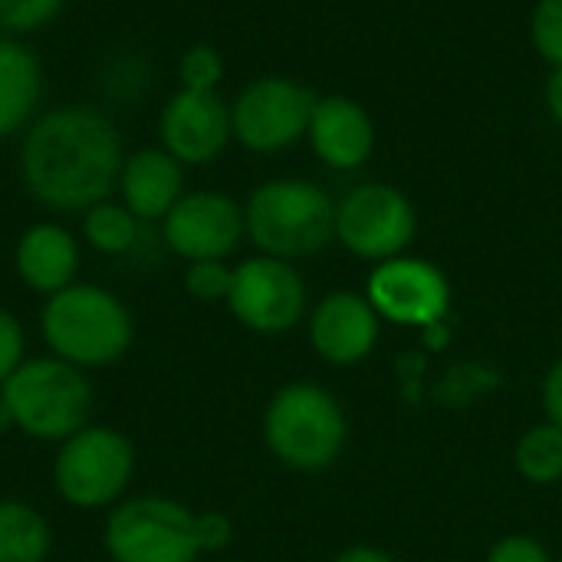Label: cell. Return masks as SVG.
I'll return each mask as SVG.
<instances>
[{
  "mask_svg": "<svg viewBox=\"0 0 562 562\" xmlns=\"http://www.w3.org/2000/svg\"><path fill=\"white\" fill-rule=\"evenodd\" d=\"M122 158V135L102 109L56 105L20 135L16 168L36 204L56 214H82L115 194Z\"/></svg>",
  "mask_w": 562,
  "mask_h": 562,
  "instance_id": "cell-1",
  "label": "cell"
},
{
  "mask_svg": "<svg viewBox=\"0 0 562 562\" xmlns=\"http://www.w3.org/2000/svg\"><path fill=\"white\" fill-rule=\"evenodd\" d=\"M234 527L224 514H194L171 497L119 501L105 520V553L112 562H194L224 550Z\"/></svg>",
  "mask_w": 562,
  "mask_h": 562,
  "instance_id": "cell-2",
  "label": "cell"
},
{
  "mask_svg": "<svg viewBox=\"0 0 562 562\" xmlns=\"http://www.w3.org/2000/svg\"><path fill=\"white\" fill-rule=\"evenodd\" d=\"M40 336L56 359L76 369H105L132 349L135 323L112 290L76 280L46 296L40 310Z\"/></svg>",
  "mask_w": 562,
  "mask_h": 562,
  "instance_id": "cell-3",
  "label": "cell"
},
{
  "mask_svg": "<svg viewBox=\"0 0 562 562\" xmlns=\"http://www.w3.org/2000/svg\"><path fill=\"white\" fill-rule=\"evenodd\" d=\"M244 221L260 254L280 260L319 254L336 237V204L306 178H270L254 188Z\"/></svg>",
  "mask_w": 562,
  "mask_h": 562,
  "instance_id": "cell-4",
  "label": "cell"
},
{
  "mask_svg": "<svg viewBox=\"0 0 562 562\" xmlns=\"http://www.w3.org/2000/svg\"><path fill=\"white\" fill-rule=\"evenodd\" d=\"M0 398L13 412L16 431L33 441L63 445L89 425L92 385L82 369L56 356H40L26 359L0 385Z\"/></svg>",
  "mask_w": 562,
  "mask_h": 562,
  "instance_id": "cell-5",
  "label": "cell"
},
{
  "mask_svg": "<svg viewBox=\"0 0 562 562\" xmlns=\"http://www.w3.org/2000/svg\"><path fill=\"white\" fill-rule=\"evenodd\" d=\"M135 477L132 441L109 425H86L53 458V487L76 510H105L122 501Z\"/></svg>",
  "mask_w": 562,
  "mask_h": 562,
  "instance_id": "cell-6",
  "label": "cell"
},
{
  "mask_svg": "<svg viewBox=\"0 0 562 562\" xmlns=\"http://www.w3.org/2000/svg\"><path fill=\"white\" fill-rule=\"evenodd\" d=\"M316 92L290 76H257L231 102L234 142L254 155H280L310 132Z\"/></svg>",
  "mask_w": 562,
  "mask_h": 562,
  "instance_id": "cell-7",
  "label": "cell"
},
{
  "mask_svg": "<svg viewBox=\"0 0 562 562\" xmlns=\"http://www.w3.org/2000/svg\"><path fill=\"white\" fill-rule=\"evenodd\" d=\"M267 445L270 451L300 471H316L336 461L346 422L339 405L316 385H286L267 408Z\"/></svg>",
  "mask_w": 562,
  "mask_h": 562,
  "instance_id": "cell-8",
  "label": "cell"
},
{
  "mask_svg": "<svg viewBox=\"0 0 562 562\" xmlns=\"http://www.w3.org/2000/svg\"><path fill=\"white\" fill-rule=\"evenodd\" d=\"M336 237L356 257L392 260L415 237V207L395 184H359L336 204Z\"/></svg>",
  "mask_w": 562,
  "mask_h": 562,
  "instance_id": "cell-9",
  "label": "cell"
},
{
  "mask_svg": "<svg viewBox=\"0 0 562 562\" xmlns=\"http://www.w3.org/2000/svg\"><path fill=\"white\" fill-rule=\"evenodd\" d=\"M247 234L244 204L224 191H184L181 201L161 221L165 247L194 263V260H227Z\"/></svg>",
  "mask_w": 562,
  "mask_h": 562,
  "instance_id": "cell-10",
  "label": "cell"
},
{
  "mask_svg": "<svg viewBox=\"0 0 562 562\" xmlns=\"http://www.w3.org/2000/svg\"><path fill=\"white\" fill-rule=\"evenodd\" d=\"M306 290L290 260L250 257L234 267L227 306L254 333H286L303 316Z\"/></svg>",
  "mask_w": 562,
  "mask_h": 562,
  "instance_id": "cell-11",
  "label": "cell"
},
{
  "mask_svg": "<svg viewBox=\"0 0 562 562\" xmlns=\"http://www.w3.org/2000/svg\"><path fill=\"white\" fill-rule=\"evenodd\" d=\"M231 142V102L221 92L178 89L158 112V145L184 168L214 165Z\"/></svg>",
  "mask_w": 562,
  "mask_h": 562,
  "instance_id": "cell-12",
  "label": "cell"
},
{
  "mask_svg": "<svg viewBox=\"0 0 562 562\" xmlns=\"http://www.w3.org/2000/svg\"><path fill=\"white\" fill-rule=\"evenodd\" d=\"M448 280L438 267L415 257L382 260L369 280V303L408 326H435L448 313Z\"/></svg>",
  "mask_w": 562,
  "mask_h": 562,
  "instance_id": "cell-13",
  "label": "cell"
},
{
  "mask_svg": "<svg viewBox=\"0 0 562 562\" xmlns=\"http://www.w3.org/2000/svg\"><path fill=\"white\" fill-rule=\"evenodd\" d=\"M306 142L326 168L356 171L372 158L379 128H375L372 112L359 99L329 92V95H319L313 105Z\"/></svg>",
  "mask_w": 562,
  "mask_h": 562,
  "instance_id": "cell-14",
  "label": "cell"
},
{
  "mask_svg": "<svg viewBox=\"0 0 562 562\" xmlns=\"http://www.w3.org/2000/svg\"><path fill=\"white\" fill-rule=\"evenodd\" d=\"M82 263L79 237L59 221L30 224L13 247V270L20 283L40 296H53L76 283Z\"/></svg>",
  "mask_w": 562,
  "mask_h": 562,
  "instance_id": "cell-15",
  "label": "cell"
},
{
  "mask_svg": "<svg viewBox=\"0 0 562 562\" xmlns=\"http://www.w3.org/2000/svg\"><path fill=\"white\" fill-rule=\"evenodd\" d=\"M115 194L142 224L165 221V214L184 194V165L175 161L161 145H142L135 151H125Z\"/></svg>",
  "mask_w": 562,
  "mask_h": 562,
  "instance_id": "cell-16",
  "label": "cell"
},
{
  "mask_svg": "<svg viewBox=\"0 0 562 562\" xmlns=\"http://www.w3.org/2000/svg\"><path fill=\"white\" fill-rule=\"evenodd\" d=\"M379 323L375 306L352 296V293H333L319 303L313 316V346L329 362H359L369 356L375 342Z\"/></svg>",
  "mask_w": 562,
  "mask_h": 562,
  "instance_id": "cell-17",
  "label": "cell"
},
{
  "mask_svg": "<svg viewBox=\"0 0 562 562\" xmlns=\"http://www.w3.org/2000/svg\"><path fill=\"white\" fill-rule=\"evenodd\" d=\"M43 63L26 40L0 36V142L16 138L40 115Z\"/></svg>",
  "mask_w": 562,
  "mask_h": 562,
  "instance_id": "cell-18",
  "label": "cell"
},
{
  "mask_svg": "<svg viewBox=\"0 0 562 562\" xmlns=\"http://www.w3.org/2000/svg\"><path fill=\"white\" fill-rule=\"evenodd\" d=\"M49 550V520L23 501H0V562H46Z\"/></svg>",
  "mask_w": 562,
  "mask_h": 562,
  "instance_id": "cell-19",
  "label": "cell"
},
{
  "mask_svg": "<svg viewBox=\"0 0 562 562\" xmlns=\"http://www.w3.org/2000/svg\"><path fill=\"white\" fill-rule=\"evenodd\" d=\"M79 234L86 240V247H92L102 257H125L142 234V221L122 204V201H99L89 211H82V224Z\"/></svg>",
  "mask_w": 562,
  "mask_h": 562,
  "instance_id": "cell-20",
  "label": "cell"
},
{
  "mask_svg": "<svg viewBox=\"0 0 562 562\" xmlns=\"http://www.w3.org/2000/svg\"><path fill=\"white\" fill-rule=\"evenodd\" d=\"M517 464L524 477L533 484H553L562 477V431L557 425L533 428L520 448H517Z\"/></svg>",
  "mask_w": 562,
  "mask_h": 562,
  "instance_id": "cell-21",
  "label": "cell"
},
{
  "mask_svg": "<svg viewBox=\"0 0 562 562\" xmlns=\"http://www.w3.org/2000/svg\"><path fill=\"white\" fill-rule=\"evenodd\" d=\"M224 56L217 46L211 43H191L181 56H178V89H191V92H221L224 82Z\"/></svg>",
  "mask_w": 562,
  "mask_h": 562,
  "instance_id": "cell-22",
  "label": "cell"
},
{
  "mask_svg": "<svg viewBox=\"0 0 562 562\" xmlns=\"http://www.w3.org/2000/svg\"><path fill=\"white\" fill-rule=\"evenodd\" d=\"M66 0H0V36H30L46 30L59 13Z\"/></svg>",
  "mask_w": 562,
  "mask_h": 562,
  "instance_id": "cell-23",
  "label": "cell"
},
{
  "mask_svg": "<svg viewBox=\"0 0 562 562\" xmlns=\"http://www.w3.org/2000/svg\"><path fill=\"white\" fill-rule=\"evenodd\" d=\"M530 43L537 56L550 66H562V0H537L530 13Z\"/></svg>",
  "mask_w": 562,
  "mask_h": 562,
  "instance_id": "cell-24",
  "label": "cell"
},
{
  "mask_svg": "<svg viewBox=\"0 0 562 562\" xmlns=\"http://www.w3.org/2000/svg\"><path fill=\"white\" fill-rule=\"evenodd\" d=\"M231 280H234V270L224 260H194L184 270V290L201 303L227 300Z\"/></svg>",
  "mask_w": 562,
  "mask_h": 562,
  "instance_id": "cell-25",
  "label": "cell"
},
{
  "mask_svg": "<svg viewBox=\"0 0 562 562\" xmlns=\"http://www.w3.org/2000/svg\"><path fill=\"white\" fill-rule=\"evenodd\" d=\"M26 333L23 323L0 306V385L26 362Z\"/></svg>",
  "mask_w": 562,
  "mask_h": 562,
  "instance_id": "cell-26",
  "label": "cell"
},
{
  "mask_svg": "<svg viewBox=\"0 0 562 562\" xmlns=\"http://www.w3.org/2000/svg\"><path fill=\"white\" fill-rule=\"evenodd\" d=\"M491 562H550V560H547L543 547H537L533 540H527V537H510V540H504V543H497V547H494Z\"/></svg>",
  "mask_w": 562,
  "mask_h": 562,
  "instance_id": "cell-27",
  "label": "cell"
},
{
  "mask_svg": "<svg viewBox=\"0 0 562 562\" xmlns=\"http://www.w3.org/2000/svg\"><path fill=\"white\" fill-rule=\"evenodd\" d=\"M543 105L550 112V119L562 125V66L560 69H550L547 76V86H543Z\"/></svg>",
  "mask_w": 562,
  "mask_h": 562,
  "instance_id": "cell-28",
  "label": "cell"
},
{
  "mask_svg": "<svg viewBox=\"0 0 562 562\" xmlns=\"http://www.w3.org/2000/svg\"><path fill=\"white\" fill-rule=\"evenodd\" d=\"M547 412H550L553 425L562 431V359L553 366V372L547 379Z\"/></svg>",
  "mask_w": 562,
  "mask_h": 562,
  "instance_id": "cell-29",
  "label": "cell"
},
{
  "mask_svg": "<svg viewBox=\"0 0 562 562\" xmlns=\"http://www.w3.org/2000/svg\"><path fill=\"white\" fill-rule=\"evenodd\" d=\"M336 562H395L392 557H385V553H379V550H349V553H342Z\"/></svg>",
  "mask_w": 562,
  "mask_h": 562,
  "instance_id": "cell-30",
  "label": "cell"
},
{
  "mask_svg": "<svg viewBox=\"0 0 562 562\" xmlns=\"http://www.w3.org/2000/svg\"><path fill=\"white\" fill-rule=\"evenodd\" d=\"M13 428H16V422H13V412H10V405L0 398V438H3V435H10Z\"/></svg>",
  "mask_w": 562,
  "mask_h": 562,
  "instance_id": "cell-31",
  "label": "cell"
}]
</instances>
